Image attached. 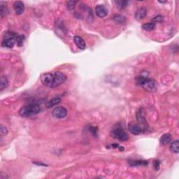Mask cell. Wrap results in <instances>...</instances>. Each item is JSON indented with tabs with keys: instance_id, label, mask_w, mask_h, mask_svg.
I'll return each mask as SVG.
<instances>
[{
	"instance_id": "cell-26",
	"label": "cell",
	"mask_w": 179,
	"mask_h": 179,
	"mask_svg": "<svg viewBox=\"0 0 179 179\" xmlns=\"http://www.w3.org/2000/svg\"><path fill=\"white\" fill-rule=\"evenodd\" d=\"M6 178H8V176L6 175L4 176L3 173H2L1 174H0V178H1V179H6Z\"/></svg>"
},
{
	"instance_id": "cell-1",
	"label": "cell",
	"mask_w": 179,
	"mask_h": 179,
	"mask_svg": "<svg viewBox=\"0 0 179 179\" xmlns=\"http://www.w3.org/2000/svg\"><path fill=\"white\" fill-rule=\"evenodd\" d=\"M137 84L144 88L148 92H155L157 90V83L153 79L146 78L144 76H139L137 78Z\"/></svg>"
},
{
	"instance_id": "cell-12",
	"label": "cell",
	"mask_w": 179,
	"mask_h": 179,
	"mask_svg": "<svg viewBox=\"0 0 179 179\" xmlns=\"http://www.w3.org/2000/svg\"><path fill=\"white\" fill-rule=\"evenodd\" d=\"M74 40L78 48H80L81 50H84L85 48V42L82 37H81L80 36H75L74 38Z\"/></svg>"
},
{
	"instance_id": "cell-2",
	"label": "cell",
	"mask_w": 179,
	"mask_h": 179,
	"mask_svg": "<svg viewBox=\"0 0 179 179\" xmlns=\"http://www.w3.org/2000/svg\"><path fill=\"white\" fill-rule=\"evenodd\" d=\"M40 106L37 103H31L23 106L19 111V115L21 117L29 118L36 115L40 112Z\"/></svg>"
},
{
	"instance_id": "cell-10",
	"label": "cell",
	"mask_w": 179,
	"mask_h": 179,
	"mask_svg": "<svg viewBox=\"0 0 179 179\" xmlns=\"http://www.w3.org/2000/svg\"><path fill=\"white\" fill-rule=\"evenodd\" d=\"M137 120L138 123L141 124V126L144 127V128H146V126H147V122L142 108L139 109L137 113Z\"/></svg>"
},
{
	"instance_id": "cell-4",
	"label": "cell",
	"mask_w": 179,
	"mask_h": 179,
	"mask_svg": "<svg viewBox=\"0 0 179 179\" xmlns=\"http://www.w3.org/2000/svg\"><path fill=\"white\" fill-rule=\"evenodd\" d=\"M53 81L51 88L58 87L67 80V76L61 71H56L53 74Z\"/></svg>"
},
{
	"instance_id": "cell-7",
	"label": "cell",
	"mask_w": 179,
	"mask_h": 179,
	"mask_svg": "<svg viewBox=\"0 0 179 179\" xmlns=\"http://www.w3.org/2000/svg\"><path fill=\"white\" fill-rule=\"evenodd\" d=\"M53 76H54L53 74H51V73H46V74H43L41 77V83L44 85L51 88L52 85H53Z\"/></svg>"
},
{
	"instance_id": "cell-17",
	"label": "cell",
	"mask_w": 179,
	"mask_h": 179,
	"mask_svg": "<svg viewBox=\"0 0 179 179\" xmlns=\"http://www.w3.org/2000/svg\"><path fill=\"white\" fill-rule=\"evenodd\" d=\"M60 101H61V99L58 98V97H57V98L52 99L51 100H50L47 102V104H46L47 108L53 107V106H55V105H57V104H58L59 103H60Z\"/></svg>"
},
{
	"instance_id": "cell-14",
	"label": "cell",
	"mask_w": 179,
	"mask_h": 179,
	"mask_svg": "<svg viewBox=\"0 0 179 179\" xmlns=\"http://www.w3.org/2000/svg\"><path fill=\"white\" fill-rule=\"evenodd\" d=\"M171 141V135L170 134H164L160 139V144L162 146H166Z\"/></svg>"
},
{
	"instance_id": "cell-25",
	"label": "cell",
	"mask_w": 179,
	"mask_h": 179,
	"mask_svg": "<svg viewBox=\"0 0 179 179\" xmlns=\"http://www.w3.org/2000/svg\"><path fill=\"white\" fill-rule=\"evenodd\" d=\"M153 165H154V168L155 169V170H158L160 167V162L158 160H155L153 162Z\"/></svg>"
},
{
	"instance_id": "cell-20",
	"label": "cell",
	"mask_w": 179,
	"mask_h": 179,
	"mask_svg": "<svg viewBox=\"0 0 179 179\" xmlns=\"http://www.w3.org/2000/svg\"><path fill=\"white\" fill-rule=\"evenodd\" d=\"M113 20L116 22H118V23L121 24H123L126 21L125 18L121 14H115L114 16H113Z\"/></svg>"
},
{
	"instance_id": "cell-3",
	"label": "cell",
	"mask_w": 179,
	"mask_h": 179,
	"mask_svg": "<svg viewBox=\"0 0 179 179\" xmlns=\"http://www.w3.org/2000/svg\"><path fill=\"white\" fill-rule=\"evenodd\" d=\"M16 34L12 31H8L4 34L3 41H2V46L6 48H11L14 46L15 44V38L17 37Z\"/></svg>"
},
{
	"instance_id": "cell-6",
	"label": "cell",
	"mask_w": 179,
	"mask_h": 179,
	"mask_svg": "<svg viewBox=\"0 0 179 179\" xmlns=\"http://www.w3.org/2000/svg\"><path fill=\"white\" fill-rule=\"evenodd\" d=\"M67 110L63 106H58L54 108L52 111V115L57 119L65 118L67 115Z\"/></svg>"
},
{
	"instance_id": "cell-16",
	"label": "cell",
	"mask_w": 179,
	"mask_h": 179,
	"mask_svg": "<svg viewBox=\"0 0 179 179\" xmlns=\"http://www.w3.org/2000/svg\"><path fill=\"white\" fill-rule=\"evenodd\" d=\"M8 81L6 76H2L0 79V90H3L8 87Z\"/></svg>"
},
{
	"instance_id": "cell-11",
	"label": "cell",
	"mask_w": 179,
	"mask_h": 179,
	"mask_svg": "<svg viewBox=\"0 0 179 179\" xmlns=\"http://www.w3.org/2000/svg\"><path fill=\"white\" fill-rule=\"evenodd\" d=\"M13 8L17 15H21L25 11V5L22 2L16 1L13 4Z\"/></svg>"
},
{
	"instance_id": "cell-19",
	"label": "cell",
	"mask_w": 179,
	"mask_h": 179,
	"mask_svg": "<svg viewBox=\"0 0 179 179\" xmlns=\"http://www.w3.org/2000/svg\"><path fill=\"white\" fill-rule=\"evenodd\" d=\"M25 40V35H17L16 38H15V44H17L18 46L20 47L23 45Z\"/></svg>"
},
{
	"instance_id": "cell-22",
	"label": "cell",
	"mask_w": 179,
	"mask_h": 179,
	"mask_svg": "<svg viewBox=\"0 0 179 179\" xmlns=\"http://www.w3.org/2000/svg\"><path fill=\"white\" fill-rule=\"evenodd\" d=\"M163 20H164V18H163L162 15H156L153 18V19L151 20V22H153V23H156V22H158V23H160V22H162Z\"/></svg>"
},
{
	"instance_id": "cell-21",
	"label": "cell",
	"mask_w": 179,
	"mask_h": 179,
	"mask_svg": "<svg viewBox=\"0 0 179 179\" xmlns=\"http://www.w3.org/2000/svg\"><path fill=\"white\" fill-rule=\"evenodd\" d=\"M155 24L153 23V22H148V23L144 24L142 25V28L144 30L146 31H151L153 29H155Z\"/></svg>"
},
{
	"instance_id": "cell-13",
	"label": "cell",
	"mask_w": 179,
	"mask_h": 179,
	"mask_svg": "<svg viewBox=\"0 0 179 179\" xmlns=\"http://www.w3.org/2000/svg\"><path fill=\"white\" fill-rule=\"evenodd\" d=\"M147 14V10L146 8H140L139 9H138L135 13V18L138 20H141L144 19Z\"/></svg>"
},
{
	"instance_id": "cell-15",
	"label": "cell",
	"mask_w": 179,
	"mask_h": 179,
	"mask_svg": "<svg viewBox=\"0 0 179 179\" xmlns=\"http://www.w3.org/2000/svg\"><path fill=\"white\" fill-rule=\"evenodd\" d=\"M178 147H179V141L178 140H176L175 141L171 143V146H170V148H169L170 151L174 153H178L179 152Z\"/></svg>"
},
{
	"instance_id": "cell-9",
	"label": "cell",
	"mask_w": 179,
	"mask_h": 179,
	"mask_svg": "<svg viewBox=\"0 0 179 179\" xmlns=\"http://www.w3.org/2000/svg\"><path fill=\"white\" fill-rule=\"evenodd\" d=\"M95 13L99 18H104L108 14V10L104 5H97L95 8Z\"/></svg>"
},
{
	"instance_id": "cell-8",
	"label": "cell",
	"mask_w": 179,
	"mask_h": 179,
	"mask_svg": "<svg viewBox=\"0 0 179 179\" xmlns=\"http://www.w3.org/2000/svg\"><path fill=\"white\" fill-rule=\"evenodd\" d=\"M128 130L134 135H139L142 132L143 129L139 124L131 122L128 124Z\"/></svg>"
},
{
	"instance_id": "cell-5",
	"label": "cell",
	"mask_w": 179,
	"mask_h": 179,
	"mask_svg": "<svg viewBox=\"0 0 179 179\" xmlns=\"http://www.w3.org/2000/svg\"><path fill=\"white\" fill-rule=\"evenodd\" d=\"M111 134L112 137L122 141H127V140L128 139V134H127L126 132H124L121 128H120V127H118V128L113 129L111 133Z\"/></svg>"
},
{
	"instance_id": "cell-24",
	"label": "cell",
	"mask_w": 179,
	"mask_h": 179,
	"mask_svg": "<svg viewBox=\"0 0 179 179\" xmlns=\"http://www.w3.org/2000/svg\"><path fill=\"white\" fill-rule=\"evenodd\" d=\"M77 3L76 1H69L67 2V8L68 9L71 11L73 10L74 7H75L76 4Z\"/></svg>"
},
{
	"instance_id": "cell-23",
	"label": "cell",
	"mask_w": 179,
	"mask_h": 179,
	"mask_svg": "<svg viewBox=\"0 0 179 179\" xmlns=\"http://www.w3.org/2000/svg\"><path fill=\"white\" fill-rule=\"evenodd\" d=\"M7 133H8L7 128H6L5 126H4L3 124H1V125H0V134H1L2 137L6 136L7 134Z\"/></svg>"
},
{
	"instance_id": "cell-18",
	"label": "cell",
	"mask_w": 179,
	"mask_h": 179,
	"mask_svg": "<svg viewBox=\"0 0 179 179\" xmlns=\"http://www.w3.org/2000/svg\"><path fill=\"white\" fill-rule=\"evenodd\" d=\"M114 2L116 4L117 7L120 8V9H124V8H125L128 4V1H124V0H118V1H115Z\"/></svg>"
}]
</instances>
